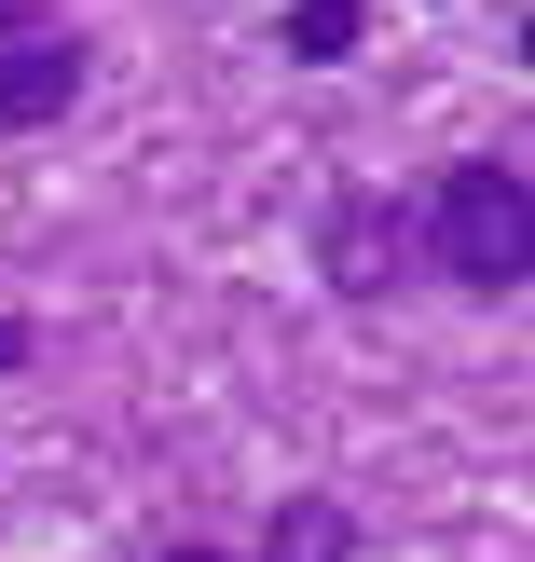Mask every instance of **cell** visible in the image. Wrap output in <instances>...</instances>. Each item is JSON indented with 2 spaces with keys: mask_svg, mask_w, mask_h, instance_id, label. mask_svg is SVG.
Returning <instances> with one entry per match:
<instances>
[{
  "mask_svg": "<svg viewBox=\"0 0 535 562\" xmlns=\"http://www.w3.org/2000/svg\"><path fill=\"white\" fill-rule=\"evenodd\" d=\"M27 357H42V329H27V316H0V384H14Z\"/></svg>",
  "mask_w": 535,
  "mask_h": 562,
  "instance_id": "obj_6",
  "label": "cell"
},
{
  "mask_svg": "<svg viewBox=\"0 0 535 562\" xmlns=\"http://www.w3.org/2000/svg\"><path fill=\"white\" fill-rule=\"evenodd\" d=\"M275 55H302V69H344V55H357V0H289Z\"/></svg>",
  "mask_w": 535,
  "mask_h": 562,
  "instance_id": "obj_5",
  "label": "cell"
},
{
  "mask_svg": "<svg viewBox=\"0 0 535 562\" xmlns=\"http://www.w3.org/2000/svg\"><path fill=\"white\" fill-rule=\"evenodd\" d=\"M426 274H454L467 302H522V274H535V179L509 151L439 165V192H426Z\"/></svg>",
  "mask_w": 535,
  "mask_h": 562,
  "instance_id": "obj_1",
  "label": "cell"
},
{
  "mask_svg": "<svg viewBox=\"0 0 535 562\" xmlns=\"http://www.w3.org/2000/svg\"><path fill=\"white\" fill-rule=\"evenodd\" d=\"M247 562H357V508L344 494H275V521H261Z\"/></svg>",
  "mask_w": 535,
  "mask_h": 562,
  "instance_id": "obj_4",
  "label": "cell"
},
{
  "mask_svg": "<svg viewBox=\"0 0 535 562\" xmlns=\"http://www.w3.org/2000/svg\"><path fill=\"white\" fill-rule=\"evenodd\" d=\"M0 27H14V0H0Z\"/></svg>",
  "mask_w": 535,
  "mask_h": 562,
  "instance_id": "obj_8",
  "label": "cell"
},
{
  "mask_svg": "<svg viewBox=\"0 0 535 562\" xmlns=\"http://www.w3.org/2000/svg\"><path fill=\"white\" fill-rule=\"evenodd\" d=\"M165 562H234V549H165Z\"/></svg>",
  "mask_w": 535,
  "mask_h": 562,
  "instance_id": "obj_7",
  "label": "cell"
},
{
  "mask_svg": "<svg viewBox=\"0 0 535 562\" xmlns=\"http://www.w3.org/2000/svg\"><path fill=\"white\" fill-rule=\"evenodd\" d=\"M69 97H82V42H69L55 14H14V27H0V124L42 137Z\"/></svg>",
  "mask_w": 535,
  "mask_h": 562,
  "instance_id": "obj_3",
  "label": "cell"
},
{
  "mask_svg": "<svg viewBox=\"0 0 535 562\" xmlns=\"http://www.w3.org/2000/svg\"><path fill=\"white\" fill-rule=\"evenodd\" d=\"M399 261H412V220L384 206V192H330V220H316V274H330V289H344V302H384Z\"/></svg>",
  "mask_w": 535,
  "mask_h": 562,
  "instance_id": "obj_2",
  "label": "cell"
}]
</instances>
